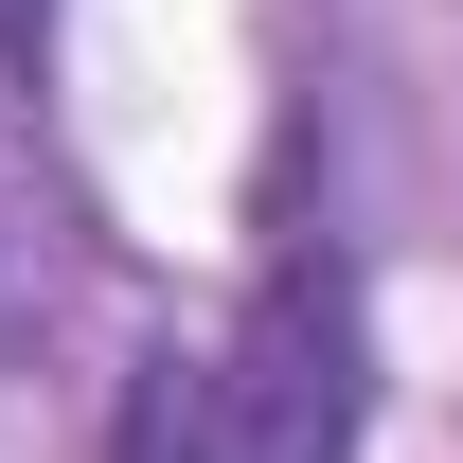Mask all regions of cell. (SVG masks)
<instances>
[{"label":"cell","mask_w":463,"mask_h":463,"mask_svg":"<svg viewBox=\"0 0 463 463\" xmlns=\"http://www.w3.org/2000/svg\"><path fill=\"white\" fill-rule=\"evenodd\" d=\"M232 463H356V268L286 250L232 339Z\"/></svg>","instance_id":"6da1fadb"},{"label":"cell","mask_w":463,"mask_h":463,"mask_svg":"<svg viewBox=\"0 0 463 463\" xmlns=\"http://www.w3.org/2000/svg\"><path fill=\"white\" fill-rule=\"evenodd\" d=\"M108 463H232V374H196V356H143L108 410Z\"/></svg>","instance_id":"7a4b0ae2"}]
</instances>
